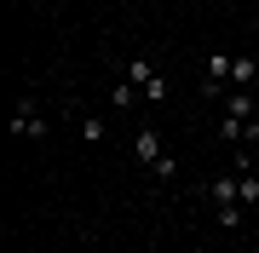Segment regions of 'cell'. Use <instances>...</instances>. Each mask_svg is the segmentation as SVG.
Listing matches in <instances>:
<instances>
[{
    "label": "cell",
    "mask_w": 259,
    "mask_h": 253,
    "mask_svg": "<svg viewBox=\"0 0 259 253\" xmlns=\"http://www.w3.org/2000/svg\"><path fill=\"white\" fill-rule=\"evenodd\" d=\"M47 132L52 127H47V115H40L35 98H23L18 110H12V138H47Z\"/></svg>",
    "instance_id": "6da1fadb"
},
{
    "label": "cell",
    "mask_w": 259,
    "mask_h": 253,
    "mask_svg": "<svg viewBox=\"0 0 259 253\" xmlns=\"http://www.w3.org/2000/svg\"><path fill=\"white\" fill-rule=\"evenodd\" d=\"M231 64H236V52H207V64H202V92H207V98H225Z\"/></svg>",
    "instance_id": "7a4b0ae2"
},
{
    "label": "cell",
    "mask_w": 259,
    "mask_h": 253,
    "mask_svg": "<svg viewBox=\"0 0 259 253\" xmlns=\"http://www.w3.org/2000/svg\"><path fill=\"white\" fill-rule=\"evenodd\" d=\"M133 156H139L144 167H156V161L167 156V144H161V132H156V127H139V138H133Z\"/></svg>",
    "instance_id": "3957f363"
},
{
    "label": "cell",
    "mask_w": 259,
    "mask_h": 253,
    "mask_svg": "<svg viewBox=\"0 0 259 253\" xmlns=\"http://www.w3.org/2000/svg\"><path fill=\"white\" fill-rule=\"evenodd\" d=\"M121 75H127L133 86H139V92H150V86L161 81V75H156V64H150V58H127V64H121Z\"/></svg>",
    "instance_id": "277c9868"
},
{
    "label": "cell",
    "mask_w": 259,
    "mask_h": 253,
    "mask_svg": "<svg viewBox=\"0 0 259 253\" xmlns=\"http://www.w3.org/2000/svg\"><path fill=\"white\" fill-rule=\"evenodd\" d=\"M225 115H231V121H253V92H248V86H236V92H225Z\"/></svg>",
    "instance_id": "5b68a950"
},
{
    "label": "cell",
    "mask_w": 259,
    "mask_h": 253,
    "mask_svg": "<svg viewBox=\"0 0 259 253\" xmlns=\"http://www.w3.org/2000/svg\"><path fill=\"white\" fill-rule=\"evenodd\" d=\"M207 201H213V207H225V201H242V184H236V173H219V178H213V184H207Z\"/></svg>",
    "instance_id": "8992f818"
},
{
    "label": "cell",
    "mask_w": 259,
    "mask_h": 253,
    "mask_svg": "<svg viewBox=\"0 0 259 253\" xmlns=\"http://www.w3.org/2000/svg\"><path fill=\"white\" fill-rule=\"evenodd\" d=\"M242 213H248L242 201H225V207H213V225H219V230H242V225H248Z\"/></svg>",
    "instance_id": "52a82bcc"
},
{
    "label": "cell",
    "mask_w": 259,
    "mask_h": 253,
    "mask_svg": "<svg viewBox=\"0 0 259 253\" xmlns=\"http://www.w3.org/2000/svg\"><path fill=\"white\" fill-rule=\"evenodd\" d=\"M253 75H259V58H253V52H236V64H231V81H236V86H248Z\"/></svg>",
    "instance_id": "ba28073f"
},
{
    "label": "cell",
    "mask_w": 259,
    "mask_h": 253,
    "mask_svg": "<svg viewBox=\"0 0 259 253\" xmlns=\"http://www.w3.org/2000/svg\"><path fill=\"white\" fill-rule=\"evenodd\" d=\"M110 104H115V110H133V104H139V86H133V81H115L110 86Z\"/></svg>",
    "instance_id": "9c48e42d"
},
{
    "label": "cell",
    "mask_w": 259,
    "mask_h": 253,
    "mask_svg": "<svg viewBox=\"0 0 259 253\" xmlns=\"http://www.w3.org/2000/svg\"><path fill=\"white\" fill-rule=\"evenodd\" d=\"M242 127H248V121H231V115H225L213 132H219V144H231V150H236V144H242Z\"/></svg>",
    "instance_id": "30bf717a"
},
{
    "label": "cell",
    "mask_w": 259,
    "mask_h": 253,
    "mask_svg": "<svg viewBox=\"0 0 259 253\" xmlns=\"http://www.w3.org/2000/svg\"><path fill=\"white\" fill-rule=\"evenodd\" d=\"M242 184V207H259V173H236Z\"/></svg>",
    "instance_id": "8fae6325"
},
{
    "label": "cell",
    "mask_w": 259,
    "mask_h": 253,
    "mask_svg": "<svg viewBox=\"0 0 259 253\" xmlns=\"http://www.w3.org/2000/svg\"><path fill=\"white\" fill-rule=\"evenodd\" d=\"M75 127H81V138H87V144H104V121H98V115H81Z\"/></svg>",
    "instance_id": "7c38bea8"
},
{
    "label": "cell",
    "mask_w": 259,
    "mask_h": 253,
    "mask_svg": "<svg viewBox=\"0 0 259 253\" xmlns=\"http://www.w3.org/2000/svg\"><path fill=\"white\" fill-rule=\"evenodd\" d=\"M150 173H156L161 184H167V178H179V161H173V156H161V161H156V167H150Z\"/></svg>",
    "instance_id": "4fadbf2b"
},
{
    "label": "cell",
    "mask_w": 259,
    "mask_h": 253,
    "mask_svg": "<svg viewBox=\"0 0 259 253\" xmlns=\"http://www.w3.org/2000/svg\"><path fill=\"white\" fill-rule=\"evenodd\" d=\"M242 144H248V150H259V115H253L248 127H242Z\"/></svg>",
    "instance_id": "5bb4252c"
}]
</instances>
